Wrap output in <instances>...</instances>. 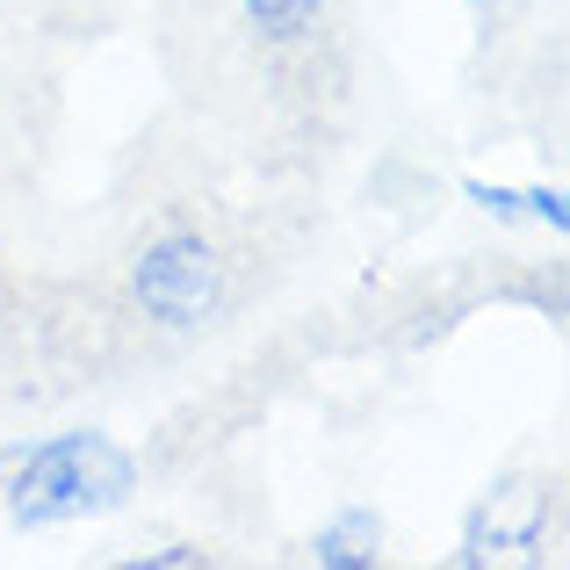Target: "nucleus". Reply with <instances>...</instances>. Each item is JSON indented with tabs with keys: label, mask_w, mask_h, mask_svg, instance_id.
<instances>
[{
	"label": "nucleus",
	"mask_w": 570,
	"mask_h": 570,
	"mask_svg": "<svg viewBox=\"0 0 570 570\" xmlns=\"http://www.w3.org/2000/svg\"><path fill=\"white\" fill-rule=\"evenodd\" d=\"M130 484H138V470L109 433H51V441L8 455V520L29 534L72 528V520L116 513Z\"/></svg>",
	"instance_id": "nucleus-1"
},
{
	"label": "nucleus",
	"mask_w": 570,
	"mask_h": 570,
	"mask_svg": "<svg viewBox=\"0 0 570 570\" xmlns=\"http://www.w3.org/2000/svg\"><path fill=\"white\" fill-rule=\"evenodd\" d=\"M130 296H138V311L153 325H167V333H195V325H209L217 304H224L217 246H209L203 232H188V224L153 232L138 246V261H130Z\"/></svg>",
	"instance_id": "nucleus-2"
},
{
	"label": "nucleus",
	"mask_w": 570,
	"mask_h": 570,
	"mask_svg": "<svg viewBox=\"0 0 570 570\" xmlns=\"http://www.w3.org/2000/svg\"><path fill=\"white\" fill-rule=\"evenodd\" d=\"M542 528H549L542 491H520V513H513V491H484V499L470 505V520H462L455 563L484 570V563H505V557H534V549H542Z\"/></svg>",
	"instance_id": "nucleus-3"
},
{
	"label": "nucleus",
	"mask_w": 570,
	"mask_h": 570,
	"mask_svg": "<svg viewBox=\"0 0 570 570\" xmlns=\"http://www.w3.org/2000/svg\"><path fill=\"white\" fill-rule=\"evenodd\" d=\"M318 570H376L383 563V513L376 505H340L318 534H311Z\"/></svg>",
	"instance_id": "nucleus-4"
},
{
	"label": "nucleus",
	"mask_w": 570,
	"mask_h": 570,
	"mask_svg": "<svg viewBox=\"0 0 570 570\" xmlns=\"http://www.w3.org/2000/svg\"><path fill=\"white\" fill-rule=\"evenodd\" d=\"M238 8H246V22L261 29L267 43H304L311 29L325 22V8H333V0H238Z\"/></svg>",
	"instance_id": "nucleus-5"
},
{
	"label": "nucleus",
	"mask_w": 570,
	"mask_h": 570,
	"mask_svg": "<svg viewBox=\"0 0 570 570\" xmlns=\"http://www.w3.org/2000/svg\"><path fill=\"white\" fill-rule=\"evenodd\" d=\"M462 195H470L484 217H499V224H528V203H520V188H499V181H462Z\"/></svg>",
	"instance_id": "nucleus-6"
},
{
	"label": "nucleus",
	"mask_w": 570,
	"mask_h": 570,
	"mask_svg": "<svg viewBox=\"0 0 570 570\" xmlns=\"http://www.w3.org/2000/svg\"><path fill=\"white\" fill-rule=\"evenodd\" d=\"M520 203H528V224H549V232H570V203H563V188H520Z\"/></svg>",
	"instance_id": "nucleus-7"
},
{
	"label": "nucleus",
	"mask_w": 570,
	"mask_h": 570,
	"mask_svg": "<svg viewBox=\"0 0 570 570\" xmlns=\"http://www.w3.org/2000/svg\"><path fill=\"white\" fill-rule=\"evenodd\" d=\"M203 563H209V549H195V542H174V549L145 557V570H203Z\"/></svg>",
	"instance_id": "nucleus-8"
},
{
	"label": "nucleus",
	"mask_w": 570,
	"mask_h": 570,
	"mask_svg": "<svg viewBox=\"0 0 570 570\" xmlns=\"http://www.w3.org/2000/svg\"><path fill=\"white\" fill-rule=\"evenodd\" d=\"M470 8H476V14H484V8H499V0H470Z\"/></svg>",
	"instance_id": "nucleus-9"
}]
</instances>
